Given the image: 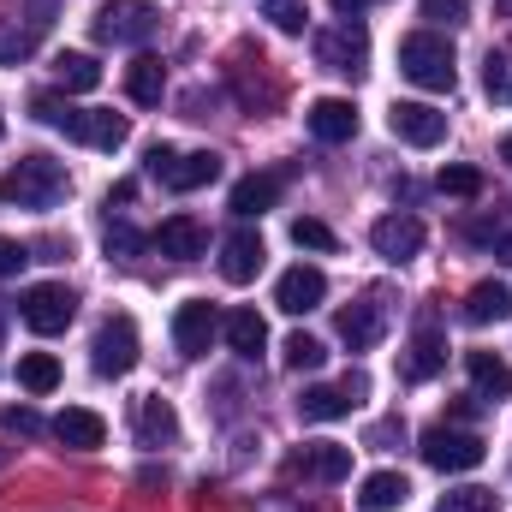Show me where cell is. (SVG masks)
Masks as SVG:
<instances>
[{"label":"cell","mask_w":512,"mask_h":512,"mask_svg":"<svg viewBox=\"0 0 512 512\" xmlns=\"http://www.w3.org/2000/svg\"><path fill=\"white\" fill-rule=\"evenodd\" d=\"M411 501V483L399 477V471H376V477H364V489H358V507L364 512H393Z\"/></svg>","instance_id":"cell-26"},{"label":"cell","mask_w":512,"mask_h":512,"mask_svg":"<svg viewBox=\"0 0 512 512\" xmlns=\"http://www.w3.org/2000/svg\"><path fill=\"white\" fill-rule=\"evenodd\" d=\"M399 72H405L417 90H453V84H459L453 42L435 36V30H411V36L399 42Z\"/></svg>","instance_id":"cell-3"},{"label":"cell","mask_w":512,"mask_h":512,"mask_svg":"<svg viewBox=\"0 0 512 512\" xmlns=\"http://www.w3.org/2000/svg\"><path fill=\"white\" fill-rule=\"evenodd\" d=\"M417 453H423V465H435V471L453 477V471H477V465L489 459V441L471 435V429H447V423H435V429H423Z\"/></svg>","instance_id":"cell-6"},{"label":"cell","mask_w":512,"mask_h":512,"mask_svg":"<svg viewBox=\"0 0 512 512\" xmlns=\"http://www.w3.org/2000/svg\"><path fill=\"white\" fill-rule=\"evenodd\" d=\"M262 12H268V24L274 30H286V36H304V0H262Z\"/></svg>","instance_id":"cell-33"},{"label":"cell","mask_w":512,"mask_h":512,"mask_svg":"<svg viewBox=\"0 0 512 512\" xmlns=\"http://www.w3.org/2000/svg\"><path fill=\"white\" fill-rule=\"evenodd\" d=\"M54 78H60L66 90H96V84H102V66H96L90 54H54Z\"/></svg>","instance_id":"cell-30"},{"label":"cell","mask_w":512,"mask_h":512,"mask_svg":"<svg viewBox=\"0 0 512 512\" xmlns=\"http://www.w3.org/2000/svg\"><path fill=\"white\" fill-rule=\"evenodd\" d=\"M507 310H512V292L495 286V280H483V286L465 292V322H471V328H489V322H501Z\"/></svg>","instance_id":"cell-28"},{"label":"cell","mask_w":512,"mask_h":512,"mask_svg":"<svg viewBox=\"0 0 512 512\" xmlns=\"http://www.w3.org/2000/svg\"><path fill=\"white\" fill-rule=\"evenodd\" d=\"M429 24H465L471 18V0H417Z\"/></svg>","instance_id":"cell-38"},{"label":"cell","mask_w":512,"mask_h":512,"mask_svg":"<svg viewBox=\"0 0 512 512\" xmlns=\"http://www.w3.org/2000/svg\"><path fill=\"white\" fill-rule=\"evenodd\" d=\"M352 393L346 387H304V399H298V417L304 423H340V417H352Z\"/></svg>","instance_id":"cell-25"},{"label":"cell","mask_w":512,"mask_h":512,"mask_svg":"<svg viewBox=\"0 0 512 512\" xmlns=\"http://www.w3.org/2000/svg\"><path fill=\"white\" fill-rule=\"evenodd\" d=\"M447 197H483V173L477 167H441V179H435Z\"/></svg>","instance_id":"cell-34"},{"label":"cell","mask_w":512,"mask_h":512,"mask_svg":"<svg viewBox=\"0 0 512 512\" xmlns=\"http://www.w3.org/2000/svg\"><path fill=\"white\" fill-rule=\"evenodd\" d=\"M328 6H334V12H340V18H358V12H364V6H370V0H328Z\"/></svg>","instance_id":"cell-42"},{"label":"cell","mask_w":512,"mask_h":512,"mask_svg":"<svg viewBox=\"0 0 512 512\" xmlns=\"http://www.w3.org/2000/svg\"><path fill=\"white\" fill-rule=\"evenodd\" d=\"M126 96L137 108H161V96H167V72H161V60L155 54H137L126 66Z\"/></svg>","instance_id":"cell-21"},{"label":"cell","mask_w":512,"mask_h":512,"mask_svg":"<svg viewBox=\"0 0 512 512\" xmlns=\"http://www.w3.org/2000/svg\"><path fill=\"white\" fill-rule=\"evenodd\" d=\"M495 256H501V262H512V233H495Z\"/></svg>","instance_id":"cell-43"},{"label":"cell","mask_w":512,"mask_h":512,"mask_svg":"<svg viewBox=\"0 0 512 512\" xmlns=\"http://www.w3.org/2000/svg\"><path fill=\"white\" fill-rule=\"evenodd\" d=\"M316 66L340 72V78H364V66H370V30L358 18H340V24L316 30Z\"/></svg>","instance_id":"cell-5"},{"label":"cell","mask_w":512,"mask_h":512,"mask_svg":"<svg viewBox=\"0 0 512 512\" xmlns=\"http://www.w3.org/2000/svg\"><path fill=\"white\" fill-rule=\"evenodd\" d=\"M292 471L310 477V483H346L352 477V447H340V441H304L292 453Z\"/></svg>","instance_id":"cell-13"},{"label":"cell","mask_w":512,"mask_h":512,"mask_svg":"<svg viewBox=\"0 0 512 512\" xmlns=\"http://www.w3.org/2000/svg\"><path fill=\"white\" fill-rule=\"evenodd\" d=\"M262 239H256L251 227H239V233H227L221 239V280L227 286H251L256 280V268H262Z\"/></svg>","instance_id":"cell-17"},{"label":"cell","mask_w":512,"mask_h":512,"mask_svg":"<svg viewBox=\"0 0 512 512\" xmlns=\"http://www.w3.org/2000/svg\"><path fill=\"white\" fill-rule=\"evenodd\" d=\"M387 131H393L399 143H411V149H435V143L447 137V114L429 108V102H393V108H387Z\"/></svg>","instance_id":"cell-11"},{"label":"cell","mask_w":512,"mask_h":512,"mask_svg":"<svg viewBox=\"0 0 512 512\" xmlns=\"http://www.w3.org/2000/svg\"><path fill=\"white\" fill-rule=\"evenodd\" d=\"M483 90L489 96H512V66H507V54H483Z\"/></svg>","instance_id":"cell-37"},{"label":"cell","mask_w":512,"mask_h":512,"mask_svg":"<svg viewBox=\"0 0 512 512\" xmlns=\"http://www.w3.org/2000/svg\"><path fill=\"white\" fill-rule=\"evenodd\" d=\"M131 429H137L143 447H173V441H179V411H173L161 393H149V399L131 405Z\"/></svg>","instance_id":"cell-16"},{"label":"cell","mask_w":512,"mask_h":512,"mask_svg":"<svg viewBox=\"0 0 512 512\" xmlns=\"http://www.w3.org/2000/svg\"><path fill=\"white\" fill-rule=\"evenodd\" d=\"M54 435H60L66 447H78V453H96V447L108 441V423H102L96 411H84V405H66V411L54 417Z\"/></svg>","instance_id":"cell-20"},{"label":"cell","mask_w":512,"mask_h":512,"mask_svg":"<svg viewBox=\"0 0 512 512\" xmlns=\"http://www.w3.org/2000/svg\"><path fill=\"white\" fill-rule=\"evenodd\" d=\"M143 167H149V179H161L167 191H203V185L221 179V155H215V149H191V155H179L173 143H155Z\"/></svg>","instance_id":"cell-4"},{"label":"cell","mask_w":512,"mask_h":512,"mask_svg":"<svg viewBox=\"0 0 512 512\" xmlns=\"http://www.w3.org/2000/svg\"><path fill=\"white\" fill-rule=\"evenodd\" d=\"M280 352H286V370H322V358H328L322 340H310V334H292Z\"/></svg>","instance_id":"cell-32"},{"label":"cell","mask_w":512,"mask_h":512,"mask_svg":"<svg viewBox=\"0 0 512 512\" xmlns=\"http://www.w3.org/2000/svg\"><path fill=\"white\" fill-rule=\"evenodd\" d=\"M495 12H501V18H512V0H495Z\"/></svg>","instance_id":"cell-45"},{"label":"cell","mask_w":512,"mask_h":512,"mask_svg":"<svg viewBox=\"0 0 512 512\" xmlns=\"http://www.w3.org/2000/svg\"><path fill=\"white\" fill-rule=\"evenodd\" d=\"M501 161H507V167H512V131H507V137H501Z\"/></svg>","instance_id":"cell-44"},{"label":"cell","mask_w":512,"mask_h":512,"mask_svg":"<svg viewBox=\"0 0 512 512\" xmlns=\"http://www.w3.org/2000/svg\"><path fill=\"white\" fill-rule=\"evenodd\" d=\"M30 114L42 120V126H54V131H66L72 143H90V149H120L131 137V126L114 114V108H72V102H60V96H36L30 102Z\"/></svg>","instance_id":"cell-1"},{"label":"cell","mask_w":512,"mask_h":512,"mask_svg":"<svg viewBox=\"0 0 512 512\" xmlns=\"http://www.w3.org/2000/svg\"><path fill=\"white\" fill-rule=\"evenodd\" d=\"M90 364H96V376H114V382L137 370V322H131V316H108V322L96 328Z\"/></svg>","instance_id":"cell-9"},{"label":"cell","mask_w":512,"mask_h":512,"mask_svg":"<svg viewBox=\"0 0 512 512\" xmlns=\"http://www.w3.org/2000/svg\"><path fill=\"white\" fill-rule=\"evenodd\" d=\"M322 298H328V274H322L316 262L286 268V274H280V286H274V304H280L286 316H304V310H316Z\"/></svg>","instance_id":"cell-12"},{"label":"cell","mask_w":512,"mask_h":512,"mask_svg":"<svg viewBox=\"0 0 512 512\" xmlns=\"http://www.w3.org/2000/svg\"><path fill=\"white\" fill-rule=\"evenodd\" d=\"M370 245H376L382 262H411V256L423 251V221L417 215H382L370 227Z\"/></svg>","instance_id":"cell-15"},{"label":"cell","mask_w":512,"mask_h":512,"mask_svg":"<svg viewBox=\"0 0 512 512\" xmlns=\"http://www.w3.org/2000/svg\"><path fill=\"white\" fill-rule=\"evenodd\" d=\"M221 334H227V346H233L239 358H256V352L268 346V322H262L256 310H233V316H221Z\"/></svg>","instance_id":"cell-27"},{"label":"cell","mask_w":512,"mask_h":512,"mask_svg":"<svg viewBox=\"0 0 512 512\" xmlns=\"http://www.w3.org/2000/svg\"><path fill=\"white\" fill-rule=\"evenodd\" d=\"M304 126H310L316 143H352L358 137V108L346 96H322V102L304 108Z\"/></svg>","instance_id":"cell-14"},{"label":"cell","mask_w":512,"mask_h":512,"mask_svg":"<svg viewBox=\"0 0 512 512\" xmlns=\"http://www.w3.org/2000/svg\"><path fill=\"white\" fill-rule=\"evenodd\" d=\"M0 465H6V447H0Z\"/></svg>","instance_id":"cell-46"},{"label":"cell","mask_w":512,"mask_h":512,"mask_svg":"<svg viewBox=\"0 0 512 512\" xmlns=\"http://www.w3.org/2000/svg\"><path fill=\"white\" fill-rule=\"evenodd\" d=\"M6 429H12V435H42V417H36L30 405H12V411H6Z\"/></svg>","instance_id":"cell-40"},{"label":"cell","mask_w":512,"mask_h":512,"mask_svg":"<svg viewBox=\"0 0 512 512\" xmlns=\"http://www.w3.org/2000/svg\"><path fill=\"white\" fill-rule=\"evenodd\" d=\"M155 24H161V12H155L149 0H102V12H96V36L114 42V48H137V42H149Z\"/></svg>","instance_id":"cell-8"},{"label":"cell","mask_w":512,"mask_h":512,"mask_svg":"<svg viewBox=\"0 0 512 512\" xmlns=\"http://www.w3.org/2000/svg\"><path fill=\"white\" fill-rule=\"evenodd\" d=\"M280 185H286L280 173H251V179H239V185H233V215H239V221L268 215V209H274V197H280Z\"/></svg>","instance_id":"cell-23"},{"label":"cell","mask_w":512,"mask_h":512,"mask_svg":"<svg viewBox=\"0 0 512 512\" xmlns=\"http://www.w3.org/2000/svg\"><path fill=\"white\" fill-rule=\"evenodd\" d=\"M215 334H221V316H215L209 298H191V304L173 310V346H179V358H209Z\"/></svg>","instance_id":"cell-10"},{"label":"cell","mask_w":512,"mask_h":512,"mask_svg":"<svg viewBox=\"0 0 512 512\" xmlns=\"http://www.w3.org/2000/svg\"><path fill=\"white\" fill-rule=\"evenodd\" d=\"M441 364H447V340H441L435 328H423V334L411 340V358L399 364V376H405V382H429V376H441Z\"/></svg>","instance_id":"cell-24"},{"label":"cell","mask_w":512,"mask_h":512,"mask_svg":"<svg viewBox=\"0 0 512 512\" xmlns=\"http://www.w3.org/2000/svg\"><path fill=\"white\" fill-rule=\"evenodd\" d=\"M382 334H387V316H382V304H376V298H364V304L340 310V340H346L352 352H370Z\"/></svg>","instance_id":"cell-19"},{"label":"cell","mask_w":512,"mask_h":512,"mask_svg":"<svg viewBox=\"0 0 512 512\" xmlns=\"http://www.w3.org/2000/svg\"><path fill=\"white\" fill-rule=\"evenodd\" d=\"M435 512H501V495L495 489H447Z\"/></svg>","instance_id":"cell-31"},{"label":"cell","mask_w":512,"mask_h":512,"mask_svg":"<svg viewBox=\"0 0 512 512\" xmlns=\"http://www.w3.org/2000/svg\"><path fill=\"white\" fill-rule=\"evenodd\" d=\"M465 370H471L477 399H507L512 393V364L495 358V352H465Z\"/></svg>","instance_id":"cell-22"},{"label":"cell","mask_w":512,"mask_h":512,"mask_svg":"<svg viewBox=\"0 0 512 512\" xmlns=\"http://www.w3.org/2000/svg\"><path fill=\"white\" fill-rule=\"evenodd\" d=\"M30 42H36V30H18V18H12V24H0V60L30 54Z\"/></svg>","instance_id":"cell-39"},{"label":"cell","mask_w":512,"mask_h":512,"mask_svg":"<svg viewBox=\"0 0 512 512\" xmlns=\"http://www.w3.org/2000/svg\"><path fill=\"white\" fill-rule=\"evenodd\" d=\"M18 387L36 393V399L54 393V387H60V364H54L48 352H24V358H18Z\"/></svg>","instance_id":"cell-29"},{"label":"cell","mask_w":512,"mask_h":512,"mask_svg":"<svg viewBox=\"0 0 512 512\" xmlns=\"http://www.w3.org/2000/svg\"><path fill=\"white\" fill-rule=\"evenodd\" d=\"M66 167L54 161V155H18L6 173H0V197L12 203V209H54L60 197H66Z\"/></svg>","instance_id":"cell-2"},{"label":"cell","mask_w":512,"mask_h":512,"mask_svg":"<svg viewBox=\"0 0 512 512\" xmlns=\"http://www.w3.org/2000/svg\"><path fill=\"white\" fill-rule=\"evenodd\" d=\"M18 316H24L30 334H66L72 316H78V298H72V286L42 280V286H30V292L18 298Z\"/></svg>","instance_id":"cell-7"},{"label":"cell","mask_w":512,"mask_h":512,"mask_svg":"<svg viewBox=\"0 0 512 512\" xmlns=\"http://www.w3.org/2000/svg\"><path fill=\"white\" fill-rule=\"evenodd\" d=\"M0 131H6V120H0Z\"/></svg>","instance_id":"cell-47"},{"label":"cell","mask_w":512,"mask_h":512,"mask_svg":"<svg viewBox=\"0 0 512 512\" xmlns=\"http://www.w3.org/2000/svg\"><path fill=\"white\" fill-rule=\"evenodd\" d=\"M143 245H149V239H143L137 227H126V221H114V227H108V256H114V262H131V256H143Z\"/></svg>","instance_id":"cell-35"},{"label":"cell","mask_w":512,"mask_h":512,"mask_svg":"<svg viewBox=\"0 0 512 512\" xmlns=\"http://www.w3.org/2000/svg\"><path fill=\"white\" fill-rule=\"evenodd\" d=\"M292 245H298V251H334V233H328L322 221L298 215V221H292Z\"/></svg>","instance_id":"cell-36"},{"label":"cell","mask_w":512,"mask_h":512,"mask_svg":"<svg viewBox=\"0 0 512 512\" xmlns=\"http://www.w3.org/2000/svg\"><path fill=\"white\" fill-rule=\"evenodd\" d=\"M161 256H173V262H197V256L209 251V233H203V221H191V215H173V221H161L155 227V239H149Z\"/></svg>","instance_id":"cell-18"},{"label":"cell","mask_w":512,"mask_h":512,"mask_svg":"<svg viewBox=\"0 0 512 512\" xmlns=\"http://www.w3.org/2000/svg\"><path fill=\"white\" fill-rule=\"evenodd\" d=\"M24 262H30V251H24L18 239H0V280H6V274H18Z\"/></svg>","instance_id":"cell-41"}]
</instances>
